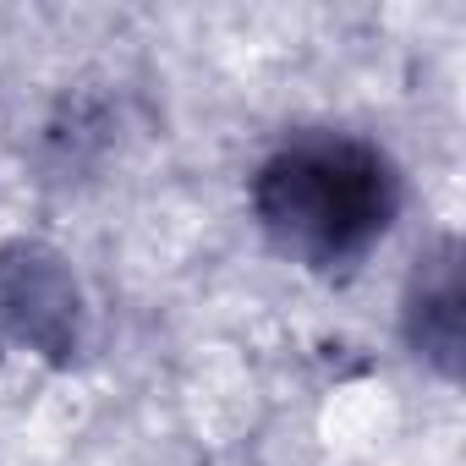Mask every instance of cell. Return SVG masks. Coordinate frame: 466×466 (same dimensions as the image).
<instances>
[{
	"label": "cell",
	"mask_w": 466,
	"mask_h": 466,
	"mask_svg": "<svg viewBox=\"0 0 466 466\" xmlns=\"http://www.w3.org/2000/svg\"><path fill=\"white\" fill-rule=\"evenodd\" d=\"M406 335L417 346V357L439 362L444 373L455 368L461 351V264H455V242H439L417 258L411 280H406Z\"/></svg>",
	"instance_id": "3"
},
{
	"label": "cell",
	"mask_w": 466,
	"mask_h": 466,
	"mask_svg": "<svg viewBox=\"0 0 466 466\" xmlns=\"http://www.w3.org/2000/svg\"><path fill=\"white\" fill-rule=\"evenodd\" d=\"M72 319L77 291L56 269V258H39L28 248L0 253V329L39 351H61L72 340Z\"/></svg>",
	"instance_id": "2"
},
{
	"label": "cell",
	"mask_w": 466,
	"mask_h": 466,
	"mask_svg": "<svg viewBox=\"0 0 466 466\" xmlns=\"http://www.w3.org/2000/svg\"><path fill=\"white\" fill-rule=\"evenodd\" d=\"M264 237L308 269L362 264L400 214L390 154L351 132H291L253 176Z\"/></svg>",
	"instance_id": "1"
}]
</instances>
